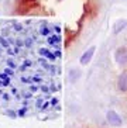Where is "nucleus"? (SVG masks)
Masks as SVG:
<instances>
[{
    "mask_svg": "<svg viewBox=\"0 0 127 128\" xmlns=\"http://www.w3.org/2000/svg\"><path fill=\"white\" fill-rule=\"evenodd\" d=\"M56 103H58V98H52V100L49 102V104H51V106H55Z\"/></svg>",
    "mask_w": 127,
    "mask_h": 128,
    "instance_id": "ddd939ff",
    "label": "nucleus"
},
{
    "mask_svg": "<svg viewBox=\"0 0 127 128\" xmlns=\"http://www.w3.org/2000/svg\"><path fill=\"white\" fill-rule=\"evenodd\" d=\"M7 116L10 117V118H16V117H17V113L13 111V110H7Z\"/></svg>",
    "mask_w": 127,
    "mask_h": 128,
    "instance_id": "0eeeda50",
    "label": "nucleus"
},
{
    "mask_svg": "<svg viewBox=\"0 0 127 128\" xmlns=\"http://www.w3.org/2000/svg\"><path fill=\"white\" fill-rule=\"evenodd\" d=\"M126 26H127V21H126V20H120V21H117V23L114 24L113 32H114V34H119L120 31H123L124 28H126Z\"/></svg>",
    "mask_w": 127,
    "mask_h": 128,
    "instance_id": "39448f33",
    "label": "nucleus"
},
{
    "mask_svg": "<svg viewBox=\"0 0 127 128\" xmlns=\"http://www.w3.org/2000/svg\"><path fill=\"white\" fill-rule=\"evenodd\" d=\"M114 60L119 65H121V66H126L127 65V48L126 46H121V48L116 49V52H114Z\"/></svg>",
    "mask_w": 127,
    "mask_h": 128,
    "instance_id": "f257e3e1",
    "label": "nucleus"
},
{
    "mask_svg": "<svg viewBox=\"0 0 127 128\" xmlns=\"http://www.w3.org/2000/svg\"><path fill=\"white\" fill-rule=\"evenodd\" d=\"M42 104H44V102H42V98H38V100H37V103H35V107H37V108H41V107H42Z\"/></svg>",
    "mask_w": 127,
    "mask_h": 128,
    "instance_id": "1a4fd4ad",
    "label": "nucleus"
},
{
    "mask_svg": "<svg viewBox=\"0 0 127 128\" xmlns=\"http://www.w3.org/2000/svg\"><path fill=\"white\" fill-rule=\"evenodd\" d=\"M95 46H90L89 49H86L85 52H83V55L81 56V64L82 65H86V64H89L90 59H92V56H93V54H95Z\"/></svg>",
    "mask_w": 127,
    "mask_h": 128,
    "instance_id": "20e7f679",
    "label": "nucleus"
},
{
    "mask_svg": "<svg viewBox=\"0 0 127 128\" xmlns=\"http://www.w3.org/2000/svg\"><path fill=\"white\" fill-rule=\"evenodd\" d=\"M40 89H41V92H44V93H48V92H49V87L47 86V84H41Z\"/></svg>",
    "mask_w": 127,
    "mask_h": 128,
    "instance_id": "9d476101",
    "label": "nucleus"
},
{
    "mask_svg": "<svg viewBox=\"0 0 127 128\" xmlns=\"http://www.w3.org/2000/svg\"><path fill=\"white\" fill-rule=\"evenodd\" d=\"M117 87H119L120 92L126 93L127 92V70L121 72L119 75V79H117Z\"/></svg>",
    "mask_w": 127,
    "mask_h": 128,
    "instance_id": "7ed1b4c3",
    "label": "nucleus"
},
{
    "mask_svg": "<svg viewBox=\"0 0 127 128\" xmlns=\"http://www.w3.org/2000/svg\"><path fill=\"white\" fill-rule=\"evenodd\" d=\"M26 111H27V107H23L21 110H19V113H17V116H19V117H24Z\"/></svg>",
    "mask_w": 127,
    "mask_h": 128,
    "instance_id": "6e6552de",
    "label": "nucleus"
},
{
    "mask_svg": "<svg viewBox=\"0 0 127 128\" xmlns=\"http://www.w3.org/2000/svg\"><path fill=\"white\" fill-rule=\"evenodd\" d=\"M106 117H107V121H109L110 125H113V127H120V125H121V118L119 117V114H117L116 111L110 110Z\"/></svg>",
    "mask_w": 127,
    "mask_h": 128,
    "instance_id": "f03ea898",
    "label": "nucleus"
},
{
    "mask_svg": "<svg viewBox=\"0 0 127 128\" xmlns=\"http://www.w3.org/2000/svg\"><path fill=\"white\" fill-rule=\"evenodd\" d=\"M6 64H7V66H9V68H11V69L17 68V64L14 62V59H13V58H9V59L6 60Z\"/></svg>",
    "mask_w": 127,
    "mask_h": 128,
    "instance_id": "423d86ee",
    "label": "nucleus"
},
{
    "mask_svg": "<svg viewBox=\"0 0 127 128\" xmlns=\"http://www.w3.org/2000/svg\"><path fill=\"white\" fill-rule=\"evenodd\" d=\"M37 90H38V86H35V84H30V92L31 93H35Z\"/></svg>",
    "mask_w": 127,
    "mask_h": 128,
    "instance_id": "9b49d317",
    "label": "nucleus"
},
{
    "mask_svg": "<svg viewBox=\"0 0 127 128\" xmlns=\"http://www.w3.org/2000/svg\"><path fill=\"white\" fill-rule=\"evenodd\" d=\"M0 87H3V80L0 79Z\"/></svg>",
    "mask_w": 127,
    "mask_h": 128,
    "instance_id": "4468645a",
    "label": "nucleus"
},
{
    "mask_svg": "<svg viewBox=\"0 0 127 128\" xmlns=\"http://www.w3.org/2000/svg\"><path fill=\"white\" fill-rule=\"evenodd\" d=\"M2 96H3V98L6 100V102H9V100H10V96H9V93H3Z\"/></svg>",
    "mask_w": 127,
    "mask_h": 128,
    "instance_id": "f8f14e48",
    "label": "nucleus"
}]
</instances>
